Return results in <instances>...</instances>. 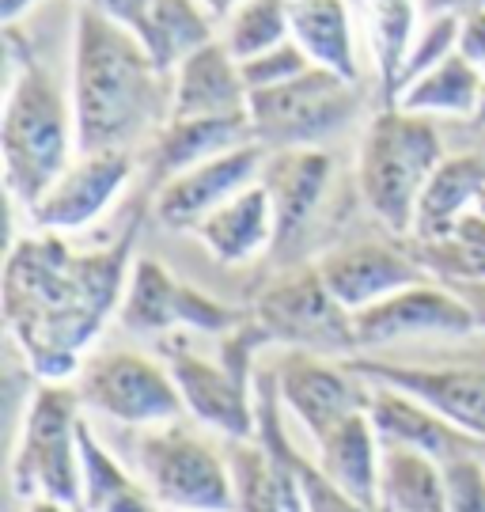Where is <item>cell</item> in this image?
<instances>
[{"label": "cell", "instance_id": "cell-34", "mask_svg": "<svg viewBox=\"0 0 485 512\" xmlns=\"http://www.w3.org/2000/svg\"><path fill=\"white\" fill-rule=\"evenodd\" d=\"M239 69H243V80H247V92H262V88L288 84V80L304 76L307 69H311V57H307L292 38H285V42H277L270 50L239 61Z\"/></svg>", "mask_w": 485, "mask_h": 512}, {"label": "cell", "instance_id": "cell-7", "mask_svg": "<svg viewBox=\"0 0 485 512\" xmlns=\"http://www.w3.org/2000/svg\"><path fill=\"white\" fill-rule=\"evenodd\" d=\"M137 471L163 512H232L228 452H216L179 421L148 425L137 440Z\"/></svg>", "mask_w": 485, "mask_h": 512}, {"label": "cell", "instance_id": "cell-37", "mask_svg": "<svg viewBox=\"0 0 485 512\" xmlns=\"http://www.w3.org/2000/svg\"><path fill=\"white\" fill-rule=\"evenodd\" d=\"M80 4H88L95 12L110 16L114 23L129 27L133 35H137V27H141L144 16H148V8H152V0H80Z\"/></svg>", "mask_w": 485, "mask_h": 512}, {"label": "cell", "instance_id": "cell-31", "mask_svg": "<svg viewBox=\"0 0 485 512\" xmlns=\"http://www.w3.org/2000/svg\"><path fill=\"white\" fill-rule=\"evenodd\" d=\"M292 38L288 31V0H239L235 12L224 19V46L239 61L270 50Z\"/></svg>", "mask_w": 485, "mask_h": 512}, {"label": "cell", "instance_id": "cell-38", "mask_svg": "<svg viewBox=\"0 0 485 512\" xmlns=\"http://www.w3.org/2000/svg\"><path fill=\"white\" fill-rule=\"evenodd\" d=\"M459 50L485 73V8L482 4H474V8L463 12V42H459Z\"/></svg>", "mask_w": 485, "mask_h": 512}, {"label": "cell", "instance_id": "cell-46", "mask_svg": "<svg viewBox=\"0 0 485 512\" xmlns=\"http://www.w3.org/2000/svg\"><path fill=\"white\" fill-rule=\"evenodd\" d=\"M76 512H88V509H84V505H76Z\"/></svg>", "mask_w": 485, "mask_h": 512}, {"label": "cell", "instance_id": "cell-3", "mask_svg": "<svg viewBox=\"0 0 485 512\" xmlns=\"http://www.w3.org/2000/svg\"><path fill=\"white\" fill-rule=\"evenodd\" d=\"M4 186L23 209L65 175L80 156L72 95L31 50H12V84L0 118Z\"/></svg>", "mask_w": 485, "mask_h": 512}, {"label": "cell", "instance_id": "cell-24", "mask_svg": "<svg viewBox=\"0 0 485 512\" xmlns=\"http://www.w3.org/2000/svg\"><path fill=\"white\" fill-rule=\"evenodd\" d=\"M254 145L251 118L228 114V118H167L152 133V171L156 179H171L186 167H198L232 148Z\"/></svg>", "mask_w": 485, "mask_h": 512}, {"label": "cell", "instance_id": "cell-32", "mask_svg": "<svg viewBox=\"0 0 485 512\" xmlns=\"http://www.w3.org/2000/svg\"><path fill=\"white\" fill-rule=\"evenodd\" d=\"M414 258L429 270V277L444 285H478L485 281V243L463 236H440V239H410L406 243Z\"/></svg>", "mask_w": 485, "mask_h": 512}, {"label": "cell", "instance_id": "cell-11", "mask_svg": "<svg viewBox=\"0 0 485 512\" xmlns=\"http://www.w3.org/2000/svg\"><path fill=\"white\" fill-rule=\"evenodd\" d=\"M273 376H277L285 414L300 421L311 440L326 437L349 414L368 410L372 384L345 357L334 361V357L307 353V349H285L273 361Z\"/></svg>", "mask_w": 485, "mask_h": 512}, {"label": "cell", "instance_id": "cell-44", "mask_svg": "<svg viewBox=\"0 0 485 512\" xmlns=\"http://www.w3.org/2000/svg\"><path fill=\"white\" fill-rule=\"evenodd\" d=\"M467 361H474V365H482V368H485V346H482V349H474V353H470Z\"/></svg>", "mask_w": 485, "mask_h": 512}, {"label": "cell", "instance_id": "cell-20", "mask_svg": "<svg viewBox=\"0 0 485 512\" xmlns=\"http://www.w3.org/2000/svg\"><path fill=\"white\" fill-rule=\"evenodd\" d=\"M334 160L323 148H285V152H266V164L258 183L266 186L273 202V220H277V239L273 247H288L304 232L315 209L323 202L330 186Z\"/></svg>", "mask_w": 485, "mask_h": 512}, {"label": "cell", "instance_id": "cell-42", "mask_svg": "<svg viewBox=\"0 0 485 512\" xmlns=\"http://www.w3.org/2000/svg\"><path fill=\"white\" fill-rule=\"evenodd\" d=\"M27 512H76V505H65V501H50V497H38L27 505Z\"/></svg>", "mask_w": 485, "mask_h": 512}, {"label": "cell", "instance_id": "cell-29", "mask_svg": "<svg viewBox=\"0 0 485 512\" xmlns=\"http://www.w3.org/2000/svg\"><path fill=\"white\" fill-rule=\"evenodd\" d=\"M80 471H84L80 505L88 512H163L141 478L129 475L99 444L88 421H80Z\"/></svg>", "mask_w": 485, "mask_h": 512}, {"label": "cell", "instance_id": "cell-2", "mask_svg": "<svg viewBox=\"0 0 485 512\" xmlns=\"http://www.w3.org/2000/svg\"><path fill=\"white\" fill-rule=\"evenodd\" d=\"M69 95L80 152H133L171 118V73L129 27L88 4L72 23Z\"/></svg>", "mask_w": 485, "mask_h": 512}, {"label": "cell", "instance_id": "cell-23", "mask_svg": "<svg viewBox=\"0 0 485 512\" xmlns=\"http://www.w3.org/2000/svg\"><path fill=\"white\" fill-rule=\"evenodd\" d=\"M485 198V148L478 152H455L444 156L429 183L417 198L414 232L410 239H440L448 236L470 209Z\"/></svg>", "mask_w": 485, "mask_h": 512}, {"label": "cell", "instance_id": "cell-39", "mask_svg": "<svg viewBox=\"0 0 485 512\" xmlns=\"http://www.w3.org/2000/svg\"><path fill=\"white\" fill-rule=\"evenodd\" d=\"M451 289L470 304L474 319H478V330H485V281H478V285H451Z\"/></svg>", "mask_w": 485, "mask_h": 512}, {"label": "cell", "instance_id": "cell-21", "mask_svg": "<svg viewBox=\"0 0 485 512\" xmlns=\"http://www.w3.org/2000/svg\"><path fill=\"white\" fill-rule=\"evenodd\" d=\"M201 247L220 262V266H239L251 262L277 239V220H273V202L262 183H251L235 198L213 209L209 217L194 228Z\"/></svg>", "mask_w": 485, "mask_h": 512}, {"label": "cell", "instance_id": "cell-45", "mask_svg": "<svg viewBox=\"0 0 485 512\" xmlns=\"http://www.w3.org/2000/svg\"><path fill=\"white\" fill-rule=\"evenodd\" d=\"M478 209H482V213H485V198H482V202H478Z\"/></svg>", "mask_w": 485, "mask_h": 512}, {"label": "cell", "instance_id": "cell-17", "mask_svg": "<svg viewBox=\"0 0 485 512\" xmlns=\"http://www.w3.org/2000/svg\"><path fill=\"white\" fill-rule=\"evenodd\" d=\"M368 384L398 387L421 399L436 414L463 425L470 433L485 437V368L474 361L463 365H395V361H372V357H349Z\"/></svg>", "mask_w": 485, "mask_h": 512}, {"label": "cell", "instance_id": "cell-10", "mask_svg": "<svg viewBox=\"0 0 485 512\" xmlns=\"http://www.w3.org/2000/svg\"><path fill=\"white\" fill-rule=\"evenodd\" d=\"M118 319L137 338H167L171 330L228 334L247 319V311L228 308L194 285L179 281L160 258H133Z\"/></svg>", "mask_w": 485, "mask_h": 512}, {"label": "cell", "instance_id": "cell-12", "mask_svg": "<svg viewBox=\"0 0 485 512\" xmlns=\"http://www.w3.org/2000/svg\"><path fill=\"white\" fill-rule=\"evenodd\" d=\"M163 365L171 368L179 395L190 418L224 440L258 437V406H254V380L239 376L224 361H205L194 349L163 338Z\"/></svg>", "mask_w": 485, "mask_h": 512}, {"label": "cell", "instance_id": "cell-18", "mask_svg": "<svg viewBox=\"0 0 485 512\" xmlns=\"http://www.w3.org/2000/svg\"><path fill=\"white\" fill-rule=\"evenodd\" d=\"M368 414L376 421L379 440L410 444L417 452H429L440 463H451V459L463 456H485V437L448 421L444 414H436L432 406H425L421 399L406 395V391H398V387L372 384Z\"/></svg>", "mask_w": 485, "mask_h": 512}, {"label": "cell", "instance_id": "cell-5", "mask_svg": "<svg viewBox=\"0 0 485 512\" xmlns=\"http://www.w3.org/2000/svg\"><path fill=\"white\" fill-rule=\"evenodd\" d=\"M80 406L76 384L38 380L12 452V486L19 497L80 505Z\"/></svg>", "mask_w": 485, "mask_h": 512}, {"label": "cell", "instance_id": "cell-1", "mask_svg": "<svg viewBox=\"0 0 485 512\" xmlns=\"http://www.w3.org/2000/svg\"><path fill=\"white\" fill-rule=\"evenodd\" d=\"M141 217L99 251H72L57 232H31L12 243L4 266V323L38 380L69 384L84 349L110 311L122 308Z\"/></svg>", "mask_w": 485, "mask_h": 512}, {"label": "cell", "instance_id": "cell-6", "mask_svg": "<svg viewBox=\"0 0 485 512\" xmlns=\"http://www.w3.org/2000/svg\"><path fill=\"white\" fill-rule=\"evenodd\" d=\"M360 103L364 95L357 80L311 65L304 76L288 84L251 92L247 118H251L254 145H262L266 152L319 148V141L353 122Z\"/></svg>", "mask_w": 485, "mask_h": 512}, {"label": "cell", "instance_id": "cell-43", "mask_svg": "<svg viewBox=\"0 0 485 512\" xmlns=\"http://www.w3.org/2000/svg\"><path fill=\"white\" fill-rule=\"evenodd\" d=\"M470 126H478L485 133V88H482V99H478V110H474V118H470Z\"/></svg>", "mask_w": 485, "mask_h": 512}, {"label": "cell", "instance_id": "cell-15", "mask_svg": "<svg viewBox=\"0 0 485 512\" xmlns=\"http://www.w3.org/2000/svg\"><path fill=\"white\" fill-rule=\"evenodd\" d=\"M262 164H266V148L243 145L224 152V156H213L198 167H186V171L160 183L152 213L171 232H194L213 209H220L239 190L258 183Z\"/></svg>", "mask_w": 485, "mask_h": 512}, {"label": "cell", "instance_id": "cell-8", "mask_svg": "<svg viewBox=\"0 0 485 512\" xmlns=\"http://www.w3.org/2000/svg\"><path fill=\"white\" fill-rule=\"evenodd\" d=\"M251 311L277 346L345 357V361L360 353L357 319L326 289L319 266H300L281 274L273 285H266V293L254 300Z\"/></svg>", "mask_w": 485, "mask_h": 512}, {"label": "cell", "instance_id": "cell-33", "mask_svg": "<svg viewBox=\"0 0 485 512\" xmlns=\"http://www.w3.org/2000/svg\"><path fill=\"white\" fill-rule=\"evenodd\" d=\"M459 42H463V12H455V8L436 12V16L425 23V31L417 35L414 50H410L406 73H402V88H406L410 80H417L421 73H429L432 65H440L448 54H455Z\"/></svg>", "mask_w": 485, "mask_h": 512}, {"label": "cell", "instance_id": "cell-9", "mask_svg": "<svg viewBox=\"0 0 485 512\" xmlns=\"http://www.w3.org/2000/svg\"><path fill=\"white\" fill-rule=\"evenodd\" d=\"M76 395L95 414L137 429L179 421L186 410L171 368L133 349H107L84 357L76 372Z\"/></svg>", "mask_w": 485, "mask_h": 512}, {"label": "cell", "instance_id": "cell-19", "mask_svg": "<svg viewBox=\"0 0 485 512\" xmlns=\"http://www.w3.org/2000/svg\"><path fill=\"white\" fill-rule=\"evenodd\" d=\"M251 92L239 69V57L213 38L171 73V118H228L247 114Z\"/></svg>", "mask_w": 485, "mask_h": 512}, {"label": "cell", "instance_id": "cell-40", "mask_svg": "<svg viewBox=\"0 0 485 512\" xmlns=\"http://www.w3.org/2000/svg\"><path fill=\"white\" fill-rule=\"evenodd\" d=\"M35 4H38V0H0V19L12 27V23L23 16V12H31Z\"/></svg>", "mask_w": 485, "mask_h": 512}, {"label": "cell", "instance_id": "cell-47", "mask_svg": "<svg viewBox=\"0 0 485 512\" xmlns=\"http://www.w3.org/2000/svg\"><path fill=\"white\" fill-rule=\"evenodd\" d=\"M482 148H485V137H482Z\"/></svg>", "mask_w": 485, "mask_h": 512}, {"label": "cell", "instance_id": "cell-4", "mask_svg": "<svg viewBox=\"0 0 485 512\" xmlns=\"http://www.w3.org/2000/svg\"><path fill=\"white\" fill-rule=\"evenodd\" d=\"M440 160H444V137L429 114L379 107V114L368 122L357 156V186L368 213L387 232L410 239L417 198Z\"/></svg>", "mask_w": 485, "mask_h": 512}, {"label": "cell", "instance_id": "cell-26", "mask_svg": "<svg viewBox=\"0 0 485 512\" xmlns=\"http://www.w3.org/2000/svg\"><path fill=\"white\" fill-rule=\"evenodd\" d=\"M379 512H448L444 463L410 444L383 440L379 459Z\"/></svg>", "mask_w": 485, "mask_h": 512}, {"label": "cell", "instance_id": "cell-36", "mask_svg": "<svg viewBox=\"0 0 485 512\" xmlns=\"http://www.w3.org/2000/svg\"><path fill=\"white\" fill-rule=\"evenodd\" d=\"M448 512H485V456H463L444 463Z\"/></svg>", "mask_w": 485, "mask_h": 512}, {"label": "cell", "instance_id": "cell-30", "mask_svg": "<svg viewBox=\"0 0 485 512\" xmlns=\"http://www.w3.org/2000/svg\"><path fill=\"white\" fill-rule=\"evenodd\" d=\"M213 23L216 19L198 0H152L148 16L137 27V38L163 73H175L198 46L213 42Z\"/></svg>", "mask_w": 485, "mask_h": 512}, {"label": "cell", "instance_id": "cell-25", "mask_svg": "<svg viewBox=\"0 0 485 512\" xmlns=\"http://www.w3.org/2000/svg\"><path fill=\"white\" fill-rule=\"evenodd\" d=\"M288 31L311 65L360 80L357 31L345 0H288Z\"/></svg>", "mask_w": 485, "mask_h": 512}, {"label": "cell", "instance_id": "cell-28", "mask_svg": "<svg viewBox=\"0 0 485 512\" xmlns=\"http://www.w3.org/2000/svg\"><path fill=\"white\" fill-rule=\"evenodd\" d=\"M485 88V73L470 61L463 50L448 54L440 65H432L429 73L410 80L395 107L414 110V114H429V118H474L478 99Z\"/></svg>", "mask_w": 485, "mask_h": 512}, {"label": "cell", "instance_id": "cell-22", "mask_svg": "<svg viewBox=\"0 0 485 512\" xmlns=\"http://www.w3.org/2000/svg\"><path fill=\"white\" fill-rule=\"evenodd\" d=\"M319 448V467L326 471V478L345 490V494L379 509V459H383V440L368 410H357L345 421H338L326 437L315 440Z\"/></svg>", "mask_w": 485, "mask_h": 512}, {"label": "cell", "instance_id": "cell-35", "mask_svg": "<svg viewBox=\"0 0 485 512\" xmlns=\"http://www.w3.org/2000/svg\"><path fill=\"white\" fill-rule=\"evenodd\" d=\"M292 463H296V475H300V486H304L307 512H379V509H368V505L353 501L345 490H338V486L326 478L323 467L304 459L300 452L292 456Z\"/></svg>", "mask_w": 485, "mask_h": 512}, {"label": "cell", "instance_id": "cell-13", "mask_svg": "<svg viewBox=\"0 0 485 512\" xmlns=\"http://www.w3.org/2000/svg\"><path fill=\"white\" fill-rule=\"evenodd\" d=\"M353 319H357L360 349H379L391 342H406V338H429V334L467 338L478 330V319L467 300L436 277L398 289L395 296L357 311Z\"/></svg>", "mask_w": 485, "mask_h": 512}, {"label": "cell", "instance_id": "cell-27", "mask_svg": "<svg viewBox=\"0 0 485 512\" xmlns=\"http://www.w3.org/2000/svg\"><path fill=\"white\" fill-rule=\"evenodd\" d=\"M364 38L376 69L379 107H395L417 42V0H364Z\"/></svg>", "mask_w": 485, "mask_h": 512}, {"label": "cell", "instance_id": "cell-41", "mask_svg": "<svg viewBox=\"0 0 485 512\" xmlns=\"http://www.w3.org/2000/svg\"><path fill=\"white\" fill-rule=\"evenodd\" d=\"M201 8H205V12H209V16L213 19H228L235 12V4H239V0H198Z\"/></svg>", "mask_w": 485, "mask_h": 512}, {"label": "cell", "instance_id": "cell-14", "mask_svg": "<svg viewBox=\"0 0 485 512\" xmlns=\"http://www.w3.org/2000/svg\"><path fill=\"white\" fill-rule=\"evenodd\" d=\"M133 179V152H80L31 209L27 220L35 232H80L107 213V205Z\"/></svg>", "mask_w": 485, "mask_h": 512}, {"label": "cell", "instance_id": "cell-16", "mask_svg": "<svg viewBox=\"0 0 485 512\" xmlns=\"http://www.w3.org/2000/svg\"><path fill=\"white\" fill-rule=\"evenodd\" d=\"M315 266L323 274L326 289L338 296V304L349 308L353 315L387 300V296H395L398 289L429 281V270L417 262L406 243H376V239L334 247Z\"/></svg>", "mask_w": 485, "mask_h": 512}]
</instances>
